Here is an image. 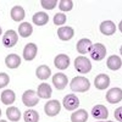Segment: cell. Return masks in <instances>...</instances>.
I'll return each mask as SVG.
<instances>
[{
	"instance_id": "6da1fadb",
	"label": "cell",
	"mask_w": 122,
	"mask_h": 122,
	"mask_svg": "<svg viewBox=\"0 0 122 122\" xmlns=\"http://www.w3.org/2000/svg\"><path fill=\"white\" fill-rule=\"evenodd\" d=\"M70 87L74 92H85L90 88V83L87 78L82 76H77L72 79L70 84Z\"/></svg>"
},
{
	"instance_id": "7a4b0ae2",
	"label": "cell",
	"mask_w": 122,
	"mask_h": 122,
	"mask_svg": "<svg viewBox=\"0 0 122 122\" xmlns=\"http://www.w3.org/2000/svg\"><path fill=\"white\" fill-rule=\"evenodd\" d=\"M74 66L76 69L80 73H88L92 68L90 60L84 56H79L74 61Z\"/></svg>"
},
{
	"instance_id": "3957f363",
	"label": "cell",
	"mask_w": 122,
	"mask_h": 122,
	"mask_svg": "<svg viewBox=\"0 0 122 122\" xmlns=\"http://www.w3.org/2000/svg\"><path fill=\"white\" fill-rule=\"evenodd\" d=\"M89 52L92 59L95 61H99L105 58L107 54V49L103 44L96 43L91 46Z\"/></svg>"
},
{
	"instance_id": "277c9868",
	"label": "cell",
	"mask_w": 122,
	"mask_h": 122,
	"mask_svg": "<svg viewBox=\"0 0 122 122\" xmlns=\"http://www.w3.org/2000/svg\"><path fill=\"white\" fill-rule=\"evenodd\" d=\"M22 101L25 106L33 107L38 104L39 102V99L37 97L35 91L28 90L23 93Z\"/></svg>"
},
{
	"instance_id": "5b68a950",
	"label": "cell",
	"mask_w": 122,
	"mask_h": 122,
	"mask_svg": "<svg viewBox=\"0 0 122 122\" xmlns=\"http://www.w3.org/2000/svg\"><path fill=\"white\" fill-rule=\"evenodd\" d=\"M61 109V106L58 100L49 101L46 104L44 110L46 114L50 117H54L58 115Z\"/></svg>"
},
{
	"instance_id": "8992f818",
	"label": "cell",
	"mask_w": 122,
	"mask_h": 122,
	"mask_svg": "<svg viewBox=\"0 0 122 122\" xmlns=\"http://www.w3.org/2000/svg\"><path fill=\"white\" fill-rule=\"evenodd\" d=\"M64 107L68 111H72L77 108L80 105L78 98L73 94H68L66 96L63 101Z\"/></svg>"
},
{
	"instance_id": "52a82bcc",
	"label": "cell",
	"mask_w": 122,
	"mask_h": 122,
	"mask_svg": "<svg viewBox=\"0 0 122 122\" xmlns=\"http://www.w3.org/2000/svg\"><path fill=\"white\" fill-rule=\"evenodd\" d=\"M18 36L13 30H9L6 31L3 37V43L4 45L7 48L14 46L18 42Z\"/></svg>"
},
{
	"instance_id": "ba28073f",
	"label": "cell",
	"mask_w": 122,
	"mask_h": 122,
	"mask_svg": "<svg viewBox=\"0 0 122 122\" xmlns=\"http://www.w3.org/2000/svg\"><path fill=\"white\" fill-rule=\"evenodd\" d=\"M106 99L108 102L112 104L119 103L122 99V90L118 87L109 89L107 93Z\"/></svg>"
},
{
	"instance_id": "9c48e42d",
	"label": "cell",
	"mask_w": 122,
	"mask_h": 122,
	"mask_svg": "<svg viewBox=\"0 0 122 122\" xmlns=\"http://www.w3.org/2000/svg\"><path fill=\"white\" fill-rule=\"evenodd\" d=\"M68 82L67 76L63 73H57L52 77V83L58 90L64 89Z\"/></svg>"
},
{
	"instance_id": "30bf717a",
	"label": "cell",
	"mask_w": 122,
	"mask_h": 122,
	"mask_svg": "<svg viewBox=\"0 0 122 122\" xmlns=\"http://www.w3.org/2000/svg\"><path fill=\"white\" fill-rule=\"evenodd\" d=\"M38 48L37 46L30 43L27 44L24 48L23 51V57L26 61H32L33 60L37 54Z\"/></svg>"
},
{
	"instance_id": "8fae6325",
	"label": "cell",
	"mask_w": 122,
	"mask_h": 122,
	"mask_svg": "<svg viewBox=\"0 0 122 122\" xmlns=\"http://www.w3.org/2000/svg\"><path fill=\"white\" fill-rule=\"evenodd\" d=\"M110 85V78L105 74H100L96 76L94 80V86L99 90L107 89Z\"/></svg>"
},
{
	"instance_id": "7c38bea8",
	"label": "cell",
	"mask_w": 122,
	"mask_h": 122,
	"mask_svg": "<svg viewBox=\"0 0 122 122\" xmlns=\"http://www.w3.org/2000/svg\"><path fill=\"white\" fill-rule=\"evenodd\" d=\"M92 116L96 119H107L108 116V111L104 105H98L93 107L91 111Z\"/></svg>"
},
{
	"instance_id": "4fadbf2b",
	"label": "cell",
	"mask_w": 122,
	"mask_h": 122,
	"mask_svg": "<svg viewBox=\"0 0 122 122\" xmlns=\"http://www.w3.org/2000/svg\"><path fill=\"white\" fill-rule=\"evenodd\" d=\"M54 63L56 68L60 70H65L70 65V58L66 54H60L55 57Z\"/></svg>"
},
{
	"instance_id": "5bb4252c",
	"label": "cell",
	"mask_w": 122,
	"mask_h": 122,
	"mask_svg": "<svg viewBox=\"0 0 122 122\" xmlns=\"http://www.w3.org/2000/svg\"><path fill=\"white\" fill-rule=\"evenodd\" d=\"M101 32L107 36L113 35L116 31V27L115 24L111 21H105L102 23L100 26Z\"/></svg>"
},
{
	"instance_id": "9a60e30c",
	"label": "cell",
	"mask_w": 122,
	"mask_h": 122,
	"mask_svg": "<svg viewBox=\"0 0 122 122\" xmlns=\"http://www.w3.org/2000/svg\"><path fill=\"white\" fill-rule=\"evenodd\" d=\"M52 89L50 86L47 83L40 84L38 87L37 95L41 98L49 99L51 97Z\"/></svg>"
},
{
	"instance_id": "2e32d148",
	"label": "cell",
	"mask_w": 122,
	"mask_h": 122,
	"mask_svg": "<svg viewBox=\"0 0 122 122\" xmlns=\"http://www.w3.org/2000/svg\"><path fill=\"white\" fill-rule=\"evenodd\" d=\"M57 34L61 40L68 41L74 36V31L72 27L64 26L61 27L58 29Z\"/></svg>"
},
{
	"instance_id": "e0dca14e",
	"label": "cell",
	"mask_w": 122,
	"mask_h": 122,
	"mask_svg": "<svg viewBox=\"0 0 122 122\" xmlns=\"http://www.w3.org/2000/svg\"><path fill=\"white\" fill-rule=\"evenodd\" d=\"M5 63L9 68H17L21 63V59L18 55L16 54H11L8 55L5 58Z\"/></svg>"
},
{
	"instance_id": "ac0fdd59",
	"label": "cell",
	"mask_w": 122,
	"mask_h": 122,
	"mask_svg": "<svg viewBox=\"0 0 122 122\" xmlns=\"http://www.w3.org/2000/svg\"><path fill=\"white\" fill-rule=\"evenodd\" d=\"M16 95L13 91L10 89H6L1 94V101L5 105L12 104L15 101Z\"/></svg>"
},
{
	"instance_id": "d6986e66",
	"label": "cell",
	"mask_w": 122,
	"mask_h": 122,
	"mask_svg": "<svg viewBox=\"0 0 122 122\" xmlns=\"http://www.w3.org/2000/svg\"><path fill=\"white\" fill-rule=\"evenodd\" d=\"M32 21L35 25L38 26H43L48 23L49 16L45 12H39L33 15Z\"/></svg>"
},
{
	"instance_id": "ffe728a7",
	"label": "cell",
	"mask_w": 122,
	"mask_h": 122,
	"mask_svg": "<svg viewBox=\"0 0 122 122\" xmlns=\"http://www.w3.org/2000/svg\"><path fill=\"white\" fill-rule=\"evenodd\" d=\"M88 117L87 112L84 109H80L72 114L71 121L72 122H86Z\"/></svg>"
},
{
	"instance_id": "44dd1931",
	"label": "cell",
	"mask_w": 122,
	"mask_h": 122,
	"mask_svg": "<svg viewBox=\"0 0 122 122\" xmlns=\"http://www.w3.org/2000/svg\"><path fill=\"white\" fill-rule=\"evenodd\" d=\"M92 46V42L88 39L84 38L81 39L77 44V49L79 53L85 54L89 52V49Z\"/></svg>"
},
{
	"instance_id": "7402d4cb",
	"label": "cell",
	"mask_w": 122,
	"mask_h": 122,
	"mask_svg": "<svg viewBox=\"0 0 122 122\" xmlns=\"http://www.w3.org/2000/svg\"><path fill=\"white\" fill-rule=\"evenodd\" d=\"M6 115L7 118L12 122H18L21 117V111L15 107H9L6 109Z\"/></svg>"
},
{
	"instance_id": "603a6c76",
	"label": "cell",
	"mask_w": 122,
	"mask_h": 122,
	"mask_svg": "<svg viewBox=\"0 0 122 122\" xmlns=\"http://www.w3.org/2000/svg\"><path fill=\"white\" fill-rule=\"evenodd\" d=\"M11 16L15 22L22 21L25 17V12L24 8L21 6H15L11 10Z\"/></svg>"
},
{
	"instance_id": "cb8c5ba5",
	"label": "cell",
	"mask_w": 122,
	"mask_h": 122,
	"mask_svg": "<svg viewBox=\"0 0 122 122\" xmlns=\"http://www.w3.org/2000/svg\"><path fill=\"white\" fill-rule=\"evenodd\" d=\"M51 74V71L49 67L46 65H41L36 69V75L41 80H46L49 78Z\"/></svg>"
},
{
	"instance_id": "d4e9b609",
	"label": "cell",
	"mask_w": 122,
	"mask_h": 122,
	"mask_svg": "<svg viewBox=\"0 0 122 122\" xmlns=\"http://www.w3.org/2000/svg\"><path fill=\"white\" fill-rule=\"evenodd\" d=\"M107 66L111 70H117L120 69L122 66L121 58L115 55L110 56L107 60Z\"/></svg>"
},
{
	"instance_id": "484cf974",
	"label": "cell",
	"mask_w": 122,
	"mask_h": 122,
	"mask_svg": "<svg viewBox=\"0 0 122 122\" xmlns=\"http://www.w3.org/2000/svg\"><path fill=\"white\" fill-rule=\"evenodd\" d=\"M18 31L23 38H27L31 35L33 32L32 25L28 22H24L20 25L18 28Z\"/></svg>"
},
{
	"instance_id": "4316f807",
	"label": "cell",
	"mask_w": 122,
	"mask_h": 122,
	"mask_svg": "<svg viewBox=\"0 0 122 122\" xmlns=\"http://www.w3.org/2000/svg\"><path fill=\"white\" fill-rule=\"evenodd\" d=\"M24 119L25 122H38L39 115L36 110L29 109L24 112Z\"/></svg>"
},
{
	"instance_id": "83f0119b",
	"label": "cell",
	"mask_w": 122,
	"mask_h": 122,
	"mask_svg": "<svg viewBox=\"0 0 122 122\" xmlns=\"http://www.w3.org/2000/svg\"><path fill=\"white\" fill-rule=\"evenodd\" d=\"M73 6L72 1L70 0H62L61 1L59 5V9L63 11H69Z\"/></svg>"
},
{
	"instance_id": "f1b7e54d",
	"label": "cell",
	"mask_w": 122,
	"mask_h": 122,
	"mask_svg": "<svg viewBox=\"0 0 122 122\" xmlns=\"http://www.w3.org/2000/svg\"><path fill=\"white\" fill-rule=\"evenodd\" d=\"M66 21V16L64 13H57L53 18L54 24L56 25H61L65 24Z\"/></svg>"
},
{
	"instance_id": "f546056e",
	"label": "cell",
	"mask_w": 122,
	"mask_h": 122,
	"mask_svg": "<svg viewBox=\"0 0 122 122\" xmlns=\"http://www.w3.org/2000/svg\"><path fill=\"white\" fill-rule=\"evenodd\" d=\"M58 1H41L42 7L46 10H52L54 9L57 4Z\"/></svg>"
},
{
	"instance_id": "4dcf8cb0",
	"label": "cell",
	"mask_w": 122,
	"mask_h": 122,
	"mask_svg": "<svg viewBox=\"0 0 122 122\" xmlns=\"http://www.w3.org/2000/svg\"><path fill=\"white\" fill-rule=\"evenodd\" d=\"M9 77L5 73H0V89L8 85L9 83Z\"/></svg>"
},
{
	"instance_id": "1f68e13d",
	"label": "cell",
	"mask_w": 122,
	"mask_h": 122,
	"mask_svg": "<svg viewBox=\"0 0 122 122\" xmlns=\"http://www.w3.org/2000/svg\"><path fill=\"white\" fill-rule=\"evenodd\" d=\"M114 116L117 120L122 122V107L115 110L114 112Z\"/></svg>"
},
{
	"instance_id": "d6a6232c",
	"label": "cell",
	"mask_w": 122,
	"mask_h": 122,
	"mask_svg": "<svg viewBox=\"0 0 122 122\" xmlns=\"http://www.w3.org/2000/svg\"><path fill=\"white\" fill-rule=\"evenodd\" d=\"M0 122H7L5 120H0Z\"/></svg>"
},
{
	"instance_id": "836d02e7",
	"label": "cell",
	"mask_w": 122,
	"mask_h": 122,
	"mask_svg": "<svg viewBox=\"0 0 122 122\" xmlns=\"http://www.w3.org/2000/svg\"><path fill=\"white\" fill-rule=\"evenodd\" d=\"M2 33V28H1V27H0V35H1Z\"/></svg>"
},
{
	"instance_id": "e575fe53",
	"label": "cell",
	"mask_w": 122,
	"mask_h": 122,
	"mask_svg": "<svg viewBox=\"0 0 122 122\" xmlns=\"http://www.w3.org/2000/svg\"><path fill=\"white\" fill-rule=\"evenodd\" d=\"M1 115H2V110H1V108H0V117H1Z\"/></svg>"
},
{
	"instance_id": "d590c367",
	"label": "cell",
	"mask_w": 122,
	"mask_h": 122,
	"mask_svg": "<svg viewBox=\"0 0 122 122\" xmlns=\"http://www.w3.org/2000/svg\"><path fill=\"white\" fill-rule=\"evenodd\" d=\"M113 122L111 121H106V122Z\"/></svg>"
},
{
	"instance_id": "8d00e7d4",
	"label": "cell",
	"mask_w": 122,
	"mask_h": 122,
	"mask_svg": "<svg viewBox=\"0 0 122 122\" xmlns=\"http://www.w3.org/2000/svg\"><path fill=\"white\" fill-rule=\"evenodd\" d=\"M104 122V121H99V122Z\"/></svg>"
}]
</instances>
